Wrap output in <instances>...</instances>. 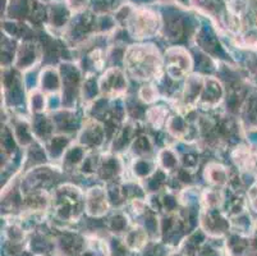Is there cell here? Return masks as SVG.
<instances>
[{"instance_id": "1", "label": "cell", "mask_w": 257, "mask_h": 256, "mask_svg": "<svg viewBox=\"0 0 257 256\" xmlns=\"http://www.w3.org/2000/svg\"><path fill=\"white\" fill-rule=\"evenodd\" d=\"M46 256H48V255H46Z\"/></svg>"}]
</instances>
